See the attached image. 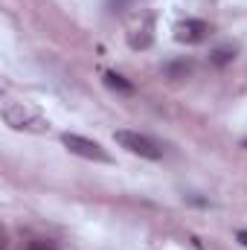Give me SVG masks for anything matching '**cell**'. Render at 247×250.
<instances>
[{
	"instance_id": "cell-5",
	"label": "cell",
	"mask_w": 247,
	"mask_h": 250,
	"mask_svg": "<svg viewBox=\"0 0 247 250\" xmlns=\"http://www.w3.org/2000/svg\"><path fill=\"white\" fill-rule=\"evenodd\" d=\"M206 35H209V23L198 21V18H186V21H181L175 26V38L181 44H201Z\"/></svg>"
},
{
	"instance_id": "cell-7",
	"label": "cell",
	"mask_w": 247,
	"mask_h": 250,
	"mask_svg": "<svg viewBox=\"0 0 247 250\" xmlns=\"http://www.w3.org/2000/svg\"><path fill=\"white\" fill-rule=\"evenodd\" d=\"M105 84H108V87H114V90H123V93H131V90H134V87H131V82L123 79L120 73H105Z\"/></svg>"
},
{
	"instance_id": "cell-6",
	"label": "cell",
	"mask_w": 247,
	"mask_h": 250,
	"mask_svg": "<svg viewBox=\"0 0 247 250\" xmlns=\"http://www.w3.org/2000/svg\"><path fill=\"white\" fill-rule=\"evenodd\" d=\"M163 73H166L169 79H175V82H178V79H186V76L192 73V62H172V64L163 67Z\"/></svg>"
},
{
	"instance_id": "cell-8",
	"label": "cell",
	"mask_w": 247,
	"mask_h": 250,
	"mask_svg": "<svg viewBox=\"0 0 247 250\" xmlns=\"http://www.w3.org/2000/svg\"><path fill=\"white\" fill-rule=\"evenodd\" d=\"M23 250H59V245L53 239H32V242H26Z\"/></svg>"
},
{
	"instance_id": "cell-2",
	"label": "cell",
	"mask_w": 247,
	"mask_h": 250,
	"mask_svg": "<svg viewBox=\"0 0 247 250\" xmlns=\"http://www.w3.org/2000/svg\"><path fill=\"white\" fill-rule=\"evenodd\" d=\"M62 143L70 148V154H76V157H84V160H93V163H111L114 160L96 140H87L82 134H62Z\"/></svg>"
},
{
	"instance_id": "cell-4",
	"label": "cell",
	"mask_w": 247,
	"mask_h": 250,
	"mask_svg": "<svg viewBox=\"0 0 247 250\" xmlns=\"http://www.w3.org/2000/svg\"><path fill=\"white\" fill-rule=\"evenodd\" d=\"M151 41H154V18L145 12L140 23H131V29H128V44H131V50H148Z\"/></svg>"
},
{
	"instance_id": "cell-10",
	"label": "cell",
	"mask_w": 247,
	"mask_h": 250,
	"mask_svg": "<svg viewBox=\"0 0 247 250\" xmlns=\"http://www.w3.org/2000/svg\"><path fill=\"white\" fill-rule=\"evenodd\" d=\"M239 239H242V245H247V233H245V230L239 233Z\"/></svg>"
},
{
	"instance_id": "cell-9",
	"label": "cell",
	"mask_w": 247,
	"mask_h": 250,
	"mask_svg": "<svg viewBox=\"0 0 247 250\" xmlns=\"http://www.w3.org/2000/svg\"><path fill=\"white\" fill-rule=\"evenodd\" d=\"M230 59H233V53H230V50H224V47L212 53V62H215V64H227Z\"/></svg>"
},
{
	"instance_id": "cell-1",
	"label": "cell",
	"mask_w": 247,
	"mask_h": 250,
	"mask_svg": "<svg viewBox=\"0 0 247 250\" xmlns=\"http://www.w3.org/2000/svg\"><path fill=\"white\" fill-rule=\"evenodd\" d=\"M3 120L15 131H44L47 128L41 114L35 108H29L26 102H6L3 105Z\"/></svg>"
},
{
	"instance_id": "cell-3",
	"label": "cell",
	"mask_w": 247,
	"mask_h": 250,
	"mask_svg": "<svg viewBox=\"0 0 247 250\" xmlns=\"http://www.w3.org/2000/svg\"><path fill=\"white\" fill-rule=\"evenodd\" d=\"M114 140L123 146L125 151H131V154H137V157H145V160H160V148H157V143L154 140H148L145 134H137V131H117L114 134Z\"/></svg>"
}]
</instances>
